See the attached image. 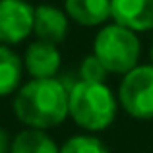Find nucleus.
<instances>
[{
    "mask_svg": "<svg viewBox=\"0 0 153 153\" xmlns=\"http://www.w3.org/2000/svg\"><path fill=\"white\" fill-rule=\"evenodd\" d=\"M14 112L35 130L58 126L68 116V87L56 78L31 79L16 95Z\"/></svg>",
    "mask_w": 153,
    "mask_h": 153,
    "instance_id": "f257e3e1",
    "label": "nucleus"
},
{
    "mask_svg": "<svg viewBox=\"0 0 153 153\" xmlns=\"http://www.w3.org/2000/svg\"><path fill=\"white\" fill-rule=\"evenodd\" d=\"M68 114L83 130H105L116 114L114 95L105 83L78 82L68 89Z\"/></svg>",
    "mask_w": 153,
    "mask_h": 153,
    "instance_id": "f03ea898",
    "label": "nucleus"
},
{
    "mask_svg": "<svg viewBox=\"0 0 153 153\" xmlns=\"http://www.w3.org/2000/svg\"><path fill=\"white\" fill-rule=\"evenodd\" d=\"M140 39L136 31L118 23L105 25L97 33L93 43V54L105 64L108 72L128 74L138 66L140 58Z\"/></svg>",
    "mask_w": 153,
    "mask_h": 153,
    "instance_id": "7ed1b4c3",
    "label": "nucleus"
},
{
    "mask_svg": "<svg viewBox=\"0 0 153 153\" xmlns=\"http://www.w3.org/2000/svg\"><path fill=\"white\" fill-rule=\"evenodd\" d=\"M120 105L134 118H153V64L136 66L124 74L118 89Z\"/></svg>",
    "mask_w": 153,
    "mask_h": 153,
    "instance_id": "20e7f679",
    "label": "nucleus"
},
{
    "mask_svg": "<svg viewBox=\"0 0 153 153\" xmlns=\"http://www.w3.org/2000/svg\"><path fill=\"white\" fill-rule=\"evenodd\" d=\"M33 14L35 8L25 0H0V43L16 45L29 37Z\"/></svg>",
    "mask_w": 153,
    "mask_h": 153,
    "instance_id": "39448f33",
    "label": "nucleus"
},
{
    "mask_svg": "<svg viewBox=\"0 0 153 153\" xmlns=\"http://www.w3.org/2000/svg\"><path fill=\"white\" fill-rule=\"evenodd\" d=\"M111 18L132 31L153 29V0H111Z\"/></svg>",
    "mask_w": 153,
    "mask_h": 153,
    "instance_id": "423d86ee",
    "label": "nucleus"
},
{
    "mask_svg": "<svg viewBox=\"0 0 153 153\" xmlns=\"http://www.w3.org/2000/svg\"><path fill=\"white\" fill-rule=\"evenodd\" d=\"M23 62H25L27 72L33 76V79L54 78L56 72L60 70V52L54 43L37 39L27 47Z\"/></svg>",
    "mask_w": 153,
    "mask_h": 153,
    "instance_id": "0eeeda50",
    "label": "nucleus"
},
{
    "mask_svg": "<svg viewBox=\"0 0 153 153\" xmlns=\"http://www.w3.org/2000/svg\"><path fill=\"white\" fill-rule=\"evenodd\" d=\"M33 31L41 41L62 43L68 33V16L64 10L51 4H41L33 14Z\"/></svg>",
    "mask_w": 153,
    "mask_h": 153,
    "instance_id": "6e6552de",
    "label": "nucleus"
},
{
    "mask_svg": "<svg viewBox=\"0 0 153 153\" xmlns=\"http://www.w3.org/2000/svg\"><path fill=\"white\" fill-rule=\"evenodd\" d=\"M64 12L79 25H101L111 18V0H66Z\"/></svg>",
    "mask_w": 153,
    "mask_h": 153,
    "instance_id": "1a4fd4ad",
    "label": "nucleus"
},
{
    "mask_svg": "<svg viewBox=\"0 0 153 153\" xmlns=\"http://www.w3.org/2000/svg\"><path fill=\"white\" fill-rule=\"evenodd\" d=\"M22 82V58L10 47L0 45V97L10 95Z\"/></svg>",
    "mask_w": 153,
    "mask_h": 153,
    "instance_id": "9d476101",
    "label": "nucleus"
},
{
    "mask_svg": "<svg viewBox=\"0 0 153 153\" xmlns=\"http://www.w3.org/2000/svg\"><path fill=\"white\" fill-rule=\"evenodd\" d=\"M10 153H60V149L43 130L27 128L14 138Z\"/></svg>",
    "mask_w": 153,
    "mask_h": 153,
    "instance_id": "9b49d317",
    "label": "nucleus"
},
{
    "mask_svg": "<svg viewBox=\"0 0 153 153\" xmlns=\"http://www.w3.org/2000/svg\"><path fill=\"white\" fill-rule=\"evenodd\" d=\"M60 153H108L101 140L93 136H74L62 146Z\"/></svg>",
    "mask_w": 153,
    "mask_h": 153,
    "instance_id": "f8f14e48",
    "label": "nucleus"
},
{
    "mask_svg": "<svg viewBox=\"0 0 153 153\" xmlns=\"http://www.w3.org/2000/svg\"><path fill=\"white\" fill-rule=\"evenodd\" d=\"M108 70L105 68V64L97 58L95 54H89L83 58L82 66H79V76L82 82H91V83H105Z\"/></svg>",
    "mask_w": 153,
    "mask_h": 153,
    "instance_id": "ddd939ff",
    "label": "nucleus"
},
{
    "mask_svg": "<svg viewBox=\"0 0 153 153\" xmlns=\"http://www.w3.org/2000/svg\"><path fill=\"white\" fill-rule=\"evenodd\" d=\"M10 140H8V134H6V130H2L0 128V153H8L10 151Z\"/></svg>",
    "mask_w": 153,
    "mask_h": 153,
    "instance_id": "4468645a",
    "label": "nucleus"
},
{
    "mask_svg": "<svg viewBox=\"0 0 153 153\" xmlns=\"http://www.w3.org/2000/svg\"><path fill=\"white\" fill-rule=\"evenodd\" d=\"M149 56H151V64H153V47H151V51H149Z\"/></svg>",
    "mask_w": 153,
    "mask_h": 153,
    "instance_id": "2eb2a0df",
    "label": "nucleus"
}]
</instances>
